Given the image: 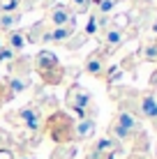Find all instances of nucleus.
<instances>
[{
	"mask_svg": "<svg viewBox=\"0 0 157 159\" xmlns=\"http://www.w3.org/2000/svg\"><path fill=\"white\" fill-rule=\"evenodd\" d=\"M83 69H85L90 76H97V79H102V76L106 74V58H104V53H102V51L90 53V56L85 58Z\"/></svg>",
	"mask_w": 157,
	"mask_h": 159,
	"instance_id": "obj_11",
	"label": "nucleus"
},
{
	"mask_svg": "<svg viewBox=\"0 0 157 159\" xmlns=\"http://www.w3.org/2000/svg\"><path fill=\"white\" fill-rule=\"evenodd\" d=\"M19 120H21V125H23L28 131H39L42 127V111L32 104V106H25V108H21L19 113Z\"/></svg>",
	"mask_w": 157,
	"mask_h": 159,
	"instance_id": "obj_10",
	"label": "nucleus"
},
{
	"mask_svg": "<svg viewBox=\"0 0 157 159\" xmlns=\"http://www.w3.org/2000/svg\"><path fill=\"white\" fill-rule=\"evenodd\" d=\"M74 35H76V23H72V25H58V28H53V30H44L39 44H67Z\"/></svg>",
	"mask_w": 157,
	"mask_h": 159,
	"instance_id": "obj_8",
	"label": "nucleus"
},
{
	"mask_svg": "<svg viewBox=\"0 0 157 159\" xmlns=\"http://www.w3.org/2000/svg\"><path fill=\"white\" fill-rule=\"evenodd\" d=\"M95 5H97V9H99V14L104 16L116 7V0H95Z\"/></svg>",
	"mask_w": 157,
	"mask_h": 159,
	"instance_id": "obj_19",
	"label": "nucleus"
},
{
	"mask_svg": "<svg viewBox=\"0 0 157 159\" xmlns=\"http://www.w3.org/2000/svg\"><path fill=\"white\" fill-rule=\"evenodd\" d=\"M74 5H76V12L79 14H85L90 9V0H72Z\"/></svg>",
	"mask_w": 157,
	"mask_h": 159,
	"instance_id": "obj_20",
	"label": "nucleus"
},
{
	"mask_svg": "<svg viewBox=\"0 0 157 159\" xmlns=\"http://www.w3.org/2000/svg\"><path fill=\"white\" fill-rule=\"evenodd\" d=\"M46 131L58 145H67L69 141H74V120L67 113H53L46 122Z\"/></svg>",
	"mask_w": 157,
	"mask_h": 159,
	"instance_id": "obj_3",
	"label": "nucleus"
},
{
	"mask_svg": "<svg viewBox=\"0 0 157 159\" xmlns=\"http://www.w3.org/2000/svg\"><path fill=\"white\" fill-rule=\"evenodd\" d=\"M132 113L136 118L150 120L153 127L157 129V99H155L153 92H141V95H136V106H134Z\"/></svg>",
	"mask_w": 157,
	"mask_h": 159,
	"instance_id": "obj_5",
	"label": "nucleus"
},
{
	"mask_svg": "<svg viewBox=\"0 0 157 159\" xmlns=\"http://www.w3.org/2000/svg\"><path fill=\"white\" fill-rule=\"evenodd\" d=\"M14 159H35V155H21V157H14Z\"/></svg>",
	"mask_w": 157,
	"mask_h": 159,
	"instance_id": "obj_23",
	"label": "nucleus"
},
{
	"mask_svg": "<svg viewBox=\"0 0 157 159\" xmlns=\"http://www.w3.org/2000/svg\"><path fill=\"white\" fill-rule=\"evenodd\" d=\"M150 88H153V90H157V69L153 72V76H150Z\"/></svg>",
	"mask_w": 157,
	"mask_h": 159,
	"instance_id": "obj_21",
	"label": "nucleus"
},
{
	"mask_svg": "<svg viewBox=\"0 0 157 159\" xmlns=\"http://www.w3.org/2000/svg\"><path fill=\"white\" fill-rule=\"evenodd\" d=\"M25 44H28V42H25V35H23L21 30H12V32L7 35V46H9V51H12V53H14V51H16V53L23 51Z\"/></svg>",
	"mask_w": 157,
	"mask_h": 159,
	"instance_id": "obj_13",
	"label": "nucleus"
},
{
	"mask_svg": "<svg viewBox=\"0 0 157 159\" xmlns=\"http://www.w3.org/2000/svg\"><path fill=\"white\" fill-rule=\"evenodd\" d=\"M19 5H21V0H0V12H2V14L19 12Z\"/></svg>",
	"mask_w": 157,
	"mask_h": 159,
	"instance_id": "obj_18",
	"label": "nucleus"
},
{
	"mask_svg": "<svg viewBox=\"0 0 157 159\" xmlns=\"http://www.w3.org/2000/svg\"><path fill=\"white\" fill-rule=\"evenodd\" d=\"M97 30H99V14H90L88 25H85V37H88V35H95Z\"/></svg>",
	"mask_w": 157,
	"mask_h": 159,
	"instance_id": "obj_17",
	"label": "nucleus"
},
{
	"mask_svg": "<svg viewBox=\"0 0 157 159\" xmlns=\"http://www.w3.org/2000/svg\"><path fill=\"white\" fill-rule=\"evenodd\" d=\"M69 108H74L76 113H81L83 118H93L95 116V106H93V97H90L88 90H83L79 83L69 85L67 90V97H65Z\"/></svg>",
	"mask_w": 157,
	"mask_h": 159,
	"instance_id": "obj_4",
	"label": "nucleus"
},
{
	"mask_svg": "<svg viewBox=\"0 0 157 159\" xmlns=\"http://www.w3.org/2000/svg\"><path fill=\"white\" fill-rule=\"evenodd\" d=\"M118 145L113 139H97L95 143H93V148H90V152L85 155V159H113V155L118 152Z\"/></svg>",
	"mask_w": 157,
	"mask_h": 159,
	"instance_id": "obj_7",
	"label": "nucleus"
},
{
	"mask_svg": "<svg viewBox=\"0 0 157 159\" xmlns=\"http://www.w3.org/2000/svg\"><path fill=\"white\" fill-rule=\"evenodd\" d=\"M109 139H113L118 145L120 143H127V141L132 139H145L143 129H141V122H139V118L134 116L132 111H127V108H120V111L116 113V118H113L111 127H109Z\"/></svg>",
	"mask_w": 157,
	"mask_h": 159,
	"instance_id": "obj_1",
	"label": "nucleus"
},
{
	"mask_svg": "<svg viewBox=\"0 0 157 159\" xmlns=\"http://www.w3.org/2000/svg\"><path fill=\"white\" fill-rule=\"evenodd\" d=\"M35 69L39 72L42 81L48 85H58L62 81L65 76V69L60 67V62H58V58L53 56L51 51H39L35 58Z\"/></svg>",
	"mask_w": 157,
	"mask_h": 159,
	"instance_id": "obj_2",
	"label": "nucleus"
},
{
	"mask_svg": "<svg viewBox=\"0 0 157 159\" xmlns=\"http://www.w3.org/2000/svg\"><path fill=\"white\" fill-rule=\"evenodd\" d=\"M74 14L76 12H74L69 5H53L46 12V23H51L53 28H58V25H72Z\"/></svg>",
	"mask_w": 157,
	"mask_h": 159,
	"instance_id": "obj_6",
	"label": "nucleus"
},
{
	"mask_svg": "<svg viewBox=\"0 0 157 159\" xmlns=\"http://www.w3.org/2000/svg\"><path fill=\"white\" fill-rule=\"evenodd\" d=\"M122 44H125V35H122V30L118 25H106L102 30V46H106V53H113Z\"/></svg>",
	"mask_w": 157,
	"mask_h": 159,
	"instance_id": "obj_9",
	"label": "nucleus"
},
{
	"mask_svg": "<svg viewBox=\"0 0 157 159\" xmlns=\"http://www.w3.org/2000/svg\"><path fill=\"white\" fill-rule=\"evenodd\" d=\"M139 58L145 60V62H157V39L145 44L141 51H139Z\"/></svg>",
	"mask_w": 157,
	"mask_h": 159,
	"instance_id": "obj_15",
	"label": "nucleus"
},
{
	"mask_svg": "<svg viewBox=\"0 0 157 159\" xmlns=\"http://www.w3.org/2000/svg\"><path fill=\"white\" fill-rule=\"evenodd\" d=\"M21 21V12H7L0 14V30L2 32H12L16 28V23Z\"/></svg>",
	"mask_w": 157,
	"mask_h": 159,
	"instance_id": "obj_14",
	"label": "nucleus"
},
{
	"mask_svg": "<svg viewBox=\"0 0 157 159\" xmlns=\"http://www.w3.org/2000/svg\"><path fill=\"white\" fill-rule=\"evenodd\" d=\"M155 157H157V150H155Z\"/></svg>",
	"mask_w": 157,
	"mask_h": 159,
	"instance_id": "obj_25",
	"label": "nucleus"
},
{
	"mask_svg": "<svg viewBox=\"0 0 157 159\" xmlns=\"http://www.w3.org/2000/svg\"><path fill=\"white\" fill-rule=\"evenodd\" d=\"M95 134V118H81L74 122V141H88Z\"/></svg>",
	"mask_w": 157,
	"mask_h": 159,
	"instance_id": "obj_12",
	"label": "nucleus"
},
{
	"mask_svg": "<svg viewBox=\"0 0 157 159\" xmlns=\"http://www.w3.org/2000/svg\"><path fill=\"white\" fill-rule=\"evenodd\" d=\"M51 159H58V157H51Z\"/></svg>",
	"mask_w": 157,
	"mask_h": 159,
	"instance_id": "obj_26",
	"label": "nucleus"
},
{
	"mask_svg": "<svg viewBox=\"0 0 157 159\" xmlns=\"http://www.w3.org/2000/svg\"><path fill=\"white\" fill-rule=\"evenodd\" d=\"M42 28H44V21L35 23L28 32H23V35H25V42H30V44H39V42H42V35H44V30H42Z\"/></svg>",
	"mask_w": 157,
	"mask_h": 159,
	"instance_id": "obj_16",
	"label": "nucleus"
},
{
	"mask_svg": "<svg viewBox=\"0 0 157 159\" xmlns=\"http://www.w3.org/2000/svg\"><path fill=\"white\" fill-rule=\"evenodd\" d=\"M5 141H7V136H5V131L0 129V150H2V145H5Z\"/></svg>",
	"mask_w": 157,
	"mask_h": 159,
	"instance_id": "obj_22",
	"label": "nucleus"
},
{
	"mask_svg": "<svg viewBox=\"0 0 157 159\" xmlns=\"http://www.w3.org/2000/svg\"><path fill=\"white\" fill-rule=\"evenodd\" d=\"M127 159H141V157H139V155H132V157H127Z\"/></svg>",
	"mask_w": 157,
	"mask_h": 159,
	"instance_id": "obj_24",
	"label": "nucleus"
}]
</instances>
